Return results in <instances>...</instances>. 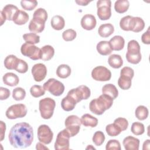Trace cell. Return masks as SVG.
Returning a JSON list of instances; mask_svg holds the SVG:
<instances>
[{
  "label": "cell",
  "instance_id": "cell-54",
  "mask_svg": "<svg viewBox=\"0 0 150 150\" xmlns=\"http://www.w3.org/2000/svg\"><path fill=\"white\" fill-rule=\"evenodd\" d=\"M149 142H150L149 139H146V140H145V141H144V142L143 144V147H142L143 150L149 149V145H150Z\"/></svg>",
  "mask_w": 150,
  "mask_h": 150
},
{
  "label": "cell",
  "instance_id": "cell-52",
  "mask_svg": "<svg viewBox=\"0 0 150 150\" xmlns=\"http://www.w3.org/2000/svg\"><path fill=\"white\" fill-rule=\"evenodd\" d=\"M76 3H77L79 5L81 6H86L88 4H89L91 1H84V0H80V1H76Z\"/></svg>",
  "mask_w": 150,
  "mask_h": 150
},
{
  "label": "cell",
  "instance_id": "cell-4",
  "mask_svg": "<svg viewBox=\"0 0 150 150\" xmlns=\"http://www.w3.org/2000/svg\"><path fill=\"white\" fill-rule=\"evenodd\" d=\"M55 106L56 102L53 99L50 97L41 99L39 102V109L42 118L50 119L53 115Z\"/></svg>",
  "mask_w": 150,
  "mask_h": 150
},
{
  "label": "cell",
  "instance_id": "cell-30",
  "mask_svg": "<svg viewBox=\"0 0 150 150\" xmlns=\"http://www.w3.org/2000/svg\"><path fill=\"white\" fill-rule=\"evenodd\" d=\"M50 24L53 29L60 30L64 28L65 26V21L62 16L60 15H55L51 19Z\"/></svg>",
  "mask_w": 150,
  "mask_h": 150
},
{
  "label": "cell",
  "instance_id": "cell-2",
  "mask_svg": "<svg viewBox=\"0 0 150 150\" xmlns=\"http://www.w3.org/2000/svg\"><path fill=\"white\" fill-rule=\"evenodd\" d=\"M113 104V99L105 94H103L98 98L92 100L89 104V109L93 113L100 115L107 110L110 108Z\"/></svg>",
  "mask_w": 150,
  "mask_h": 150
},
{
  "label": "cell",
  "instance_id": "cell-50",
  "mask_svg": "<svg viewBox=\"0 0 150 150\" xmlns=\"http://www.w3.org/2000/svg\"><path fill=\"white\" fill-rule=\"evenodd\" d=\"M141 40L144 44L149 45L150 44V32L149 27H148L147 30L142 35Z\"/></svg>",
  "mask_w": 150,
  "mask_h": 150
},
{
  "label": "cell",
  "instance_id": "cell-11",
  "mask_svg": "<svg viewBox=\"0 0 150 150\" xmlns=\"http://www.w3.org/2000/svg\"><path fill=\"white\" fill-rule=\"evenodd\" d=\"M21 52L24 56L33 60L40 59V49L35 45L28 43H23L21 47Z\"/></svg>",
  "mask_w": 150,
  "mask_h": 150
},
{
  "label": "cell",
  "instance_id": "cell-15",
  "mask_svg": "<svg viewBox=\"0 0 150 150\" xmlns=\"http://www.w3.org/2000/svg\"><path fill=\"white\" fill-rule=\"evenodd\" d=\"M35 81H42L46 76L47 68L44 64L37 63L33 66L31 70Z\"/></svg>",
  "mask_w": 150,
  "mask_h": 150
},
{
  "label": "cell",
  "instance_id": "cell-39",
  "mask_svg": "<svg viewBox=\"0 0 150 150\" xmlns=\"http://www.w3.org/2000/svg\"><path fill=\"white\" fill-rule=\"evenodd\" d=\"M131 131L135 135H141L145 132L144 125L139 122H134L132 124Z\"/></svg>",
  "mask_w": 150,
  "mask_h": 150
},
{
  "label": "cell",
  "instance_id": "cell-36",
  "mask_svg": "<svg viewBox=\"0 0 150 150\" xmlns=\"http://www.w3.org/2000/svg\"><path fill=\"white\" fill-rule=\"evenodd\" d=\"M18 59V58L13 54L8 55L4 60L5 67L8 70H14Z\"/></svg>",
  "mask_w": 150,
  "mask_h": 150
},
{
  "label": "cell",
  "instance_id": "cell-28",
  "mask_svg": "<svg viewBox=\"0 0 150 150\" xmlns=\"http://www.w3.org/2000/svg\"><path fill=\"white\" fill-rule=\"evenodd\" d=\"M102 93L104 94L111 97L113 100L115 99L118 96V91L117 87L111 83L105 84L103 87Z\"/></svg>",
  "mask_w": 150,
  "mask_h": 150
},
{
  "label": "cell",
  "instance_id": "cell-17",
  "mask_svg": "<svg viewBox=\"0 0 150 150\" xmlns=\"http://www.w3.org/2000/svg\"><path fill=\"white\" fill-rule=\"evenodd\" d=\"M139 142V139L129 135L123 139L122 144L126 150H138Z\"/></svg>",
  "mask_w": 150,
  "mask_h": 150
},
{
  "label": "cell",
  "instance_id": "cell-26",
  "mask_svg": "<svg viewBox=\"0 0 150 150\" xmlns=\"http://www.w3.org/2000/svg\"><path fill=\"white\" fill-rule=\"evenodd\" d=\"M76 104L77 103L75 100L67 94L61 101V107L63 110L66 111H70L74 108Z\"/></svg>",
  "mask_w": 150,
  "mask_h": 150
},
{
  "label": "cell",
  "instance_id": "cell-42",
  "mask_svg": "<svg viewBox=\"0 0 150 150\" xmlns=\"http://www.w3.org/2000/svg\"><path fill=\"white\" fill-rule=\"evenodd\" d=\"M26 96V91L22 87H16L13 90L12 97L16 101L23 100Z\"/></svg>",
  "mask_w": 150,
  "mask_h": 150
},
{
  "label": "cell",
  "instance_id": "cell-6",
  "mask_svg": "<svg viewBox=\"0 0 150 150\" xmlns=\"http://www.w3.org/2000/svg\"><path fill=\"white\" fill-rule=\"evenodd\" d=\"M45 91H48L54 96H61L64 91V86L60 81L50 78L46 81L43 86Z\"/></svg>",
  "mask_w": 150,
  "mask_h": 150
},
{
  "label": "cell",
  "instance_id": "cell-27",
  "mask_svg": "<svg viewBox=\"0 0 150 150\" xmlns=\"http://www.w3.org/2000/svg\"><path fill=\"white\" fill-rule=\"evenodd\" d=\"M54 54V49L50 45H45L40 49V59L44 61L50 60Z\"/></svg>",
  "mask_w": 150,
  "mask_h": 150
},
{
  "label": "cell",
  "instance_id": "cell-34",
  "mask_svg": "<svg viewBox=\"0 0 150 150\" xmlns=\"http://www.w3.org/2000/svg\"><path fill=\"white\" fill-rule=\"evenodd\" d=\"M149 114L148 108L144 105H139L136 108L135 115L137 119L142 121L147 118Z\"/></svg>",
  "mask_w": 150,
  "mask_h": 150
},
{
  "label": "cell",
  "instance_id": "cell-8",
  "mask_svg": "<svg viewBox=\"0 0 150 150\" xmlns=\"http://www.w3.org/2000/svg\"><path fill=\"white\" fill-rule=\"evenodd\" d=\"M28 112L26 105L23 104H16L12 105L6 110V117L10 120L23 118L26 115Z\"/></svg>",
  "mask_w": 150,
  "mask_h": 150
},
{
  "label": "cell",
  "instance_id": "cell-16",
  "mask_svg": "<svg viewBox=\"0 0 150 150\" xmlns=\"http://www.w3.org/2000/svg\"><path fill=\"white\" fill-rule=\"evenodd\" d=\"M80 23L84 29L91 30L96 27L97 21L94 15L91 14H86L82 17Z\"/></svg>",
  "mask_w": 150,
  "mask_h": 150
},
{
  "label": "cell",
  "instance_id": "cell-40",
  "mask_svg": "<svg viewBox=\"0 0 150 150\" xmlns=\"http://www.w3.org/2000/svg\"><path fill=\"white\" fill-rule=\"evenodd\" d=\"M30 93L35 98H38L45 94L43 87L40 85H33L30 88Z\"/></svg>",
  "mask_w": 150,
  "mask_h": 150
},
{
  "label": "cell",
  "instance_id": "cell-5",
  "mask_svg": "<svg viewBox=\"0 0 150 150\" xmlns=\"http://www.w3.org/2000/svg\"><path fill=\"white\" fill-rule=\"evenodd\" d=\"M134 76V71L131 67H124L121 70L120 76L118 80V86L122 90H128L131 87V80Z\"/></svg>",
  "mask_w": 150,
  "mask_h": 150
},
{
  "label": "cell",
  "instance_id": "cell-24",
  "mask_svg": "<svg viewBox=\"0 0 150 150\" xmlns=\"http://www.w3.org/2000/svg\"><path fill=\"white\" fill-rule=\"evenodd\" d=\"M28 20L29 15L24 11L19 9L14 15L12 21L16 25H22L27 23Z\"/></svg>",
  "mask_w": 150,
  "mask_h": 150
},
{
  "label": "cell",
  "instance_id": "cell-47",
  "mask_svg": "<svg viewBox=\"0 0 150 150\" xmlns=\"http://www.w3.org/2000/svg\"><path fill=\"white\" fill-rule=\"evenodd\" d=\"M106 150H121V145L120 142L117 139L109 140L106 145Z\"/></svg>",
  "mask_w": 150,
  "mask_h": 150
},
{
  "label": "cell",
  "instance_id": "cell-48",
  "mask_svg": "<svg viewBox=\"0 0 150 150\" xmlns=\"http://www.w3.org/2000/svg\"><path fill=\"white\" fill-rule=\"evenodd\" d=\"M114 123L117 125L122 130V131H125L128 127V121L125 118L118 117L114 121Z\"/></svg>",
  "mask_w": 150,
  "mask_h": 150
},
{
  "label": "cell",
  "instance_id": "cell-21",
  "mask_svg": "<svg viewBox=\"0 0 150 150\" xmlns=\"http://www.w3.org/2000/svg\"><path fill=\"white\" fill-rule=\"evenodd\" d=\"M120 26L125 31H132L134 27V16L127 15L122 18L120 21Z\"/></svg>",
  "mask_w": 150,
  "mask_h": 150
},
{
  "label": "cell",
  "instance_id": "cell-45",
  "mask_svg": "<svg viewBox=\"0 0 150 150\" xmlns=\"http://www.w3.org/2000/svg\"><path fill=\"white\" fill-rule=\"evenodd\" d=\"M38 5V2L35 0L26 1L22 0L21 1V5L22 8L26 11H32Z\"/></svg>",
  "mask_w": 150,
  "mask_h": 150
},
{
  "label": "cell",
  "instance_id": "cell-3",
  "mask_svg": "<svg viewBox=\"0 0 150 150\" xmlns=\"http://www.w3.org/2000/svg\"><path fill=\"white\" fill-rule=\"evenodd\" d=\"M127 60L134 64L139 63L142 59L140 52V46L135 40H131L128 43L127 52L126 53Z\"/></svg>",
  "mask_w": 150,
  "mask_h": 150
},
{
  "label": "cell",
  "instance_id": "cell-37",
  "mask_svg": "<svg viewBox=\"0 0 150 150\" xmlns=\"http://www.w3.org/2000/svg\"><path fill=\"white\" fill-rule=\"evenodd\" d=\"M48 18L47 11L42 8L37 9L33 13V18L45 22Z\"/></svg>",
  "mask_w": 150,
  "mask_h": 150
},
{
  "label": "cell",
  "instance_id": "cell-13",
  "mask_svg": "<svg viewBox=\"0 0 150 150\" xmlns=\"http://www.w3.org/2000/svg\"><path fill=\"white\" fill-rule=\"evenodd\" d=\"M92 78L100 81H108L111 78V72L107 67L98 66L94 68L91 71Z\"/></svg>",
  "mask_w": 150,
  "mask_h": 150
},
{
  "label": "cell",
  "instance_id": "cell-46",
  "mask_svg": "<svg viewBox=\"0 0 150 150\" xmlns=\"http://www.w3.org/2000/svg\"><path fill=\"white\" fill-rule=\"evenodd\" d=\"M76 32L72 29H67L62 33V38L66 42L73 40L76 38Z\"/></svg>",
  "mask_w": 150,
  "mask_h": 150
},
{
  "label": "cell",
  "instance_id": "cell-44",
  "mask_svg": "<svg viewBox=\"0 0 150 150\" xmlns=\"http://www.w3.org/2000/svg\"><path fill=\"white\" fill-rule=\"evenodd\" d=\"M105 135L101 131H96L93 136V142L96 146L101 145L105 141Z\"/></svg>",
  "mask_w": 150,
  "mask_h": 150
},
{
  "label": "cell",
  "instance_id": "cell-43",
  "mask_svg": "<svg viewBox=\"0 0 150 150\" xmlns=\"http://www.w3.org/2000/svg\"><path fill=\"white\" fill-rule=\"evenodd\" d=\"M14 70L19 73H25L28 70V65L23 60L18 59L15 64Z\"/></svg>",
  "mask_w": 150,
  "mask_h": 150
},
{
  "label": "cell",
  "instance_id": "cell-25",
  "mask_svg": "<svg viewBox=\"0 0 150 150\" xmlns=\"http://www.w3.org/2000/svg\"><path fill=\"white\" fill-rule=\"evenodd\" d=\"M114 32V26L111 23H104L101 25L98 29L99 35L102 38H108Z\"/></svg>",
  "mask_w": 150,
  "mask_h": 150
},
{
  "label": "cell",
  "instance_id": "cell-29",
  "mask_svg": "<svg viewBox=\"0 0 150 150\" xmlns=\"http://www.w3.org/2000/svg\"><path fill=\"white\" fill-rule=\"evenodd\" d=\"M81 124L85 127H90L94 128L98 124V120L89 114H85L81 118Z\"/></svg>",
  "mask_w": 150,
  "mask_h": 150
},
{
  "label": "cell",
  "instance_id": "cell-31",
  "mask_svg": "<svg viewBox=\"0 0 150 150\" xmlns=\"http://www.w3.org/2000/svg\"><path fill=\"white\" fill-rule=\"evenodd\" d=\"M108 64L114 69L120 68L123 64V60L120 55L113 54L109 56L108 59Z\"/></svg>",
  "mask_w": 150,
  "mask_h": 150
},
{
  "label": "cell",
  "instance_id": "cell-19",
  "mask_svg": "<svg viewBox=\"0 0 150 150\" xmlns=\"http://www.w3.org/2000/svg\"><path fill=\"white\" fill-rule=\"evenodd\" d=\"M97 52L103 56H107L111 53L112 49L108 41L102 40L99 42L96 46Z\"/></svg>",
  "mask_w": 150,
  "mask_h": 150
},
{
  "label": "cell",
  "instance_id": "cell-22",
  "mask_svg": "<svg viewBox=\"0 0 150 150\" xmlns=\"http://www.w3.org/2000/svg\"><path fill=\"white\" fill-rule=\"evenodd\" d=\"M113 50L120 51L121 50L125 45L124 39L120 35H116L112 37L109 41Z\"/></svg>",
  "mask_w": 150,
  "mask_h": 150
},
{
  "label": "cell",
  "instance_id": "cell-20",
  "mask_svg": "<svg viewBox=\"0 0 150 150\" xmlns=\"http://www.w3.org/2000/svg\"><path fill=\"white\" fill-rule=\"evenodd\" d=\"M45 22L32 18L29 24V30L34 33H41L45 29Z\"/></svg>",
  "mask_w": 150,
  "mask_h": 150
},
{
  "label": "cell",
  "instance_id": "cell-10",
  "mask_svg": "<svg viewBox=\"0 0 150 150\" xmlns=\"http://www.w3.org/2000/svg\"><path fill=\"white\" fill-rule=\"evenodd\" d=\"M67 95L73 97L76 103H78L82 100L88 99L90 97L91 91L87 86L81 85L76 88H72L69 90Z\"/></svg>",
  "mask_w": 150,
  "mask_h": 150
},
{
  "label": "cell",
  "instance_id": "cell-41",
  "mask_svg": "<svg viewBox=\"0 0 150 150\" xmlns=\"http://www.w3.org/2000/svg\"><path fill=\"white\" fill-rule=\"evenodd\" d=\"M134 27L132 32L138 33L142 31L145 28V22L140 17H134Z\"/></svg>",
  "mask_w": 150,
  "mask_h": 150
},
{
  "label": "cell",
  "instance_id": "cell-38",
  "mask_svg": "<svg viewBox=\"0 0 150 150\" xmlns=\"http://www.w3.org/2000/svg\"><path fill=\"white\" fill-rule=\"evenodd\" d=\"M23 39L24 40L28 43L36 44L40 42V36L36 33H29L23 35Z\"/></svg>",
  "mask_w": 150,
  "mask_h": 150
},
{
  "label": "cell",
  "instance_id": "cell-14",
  "mask_svg": "<svg viewBox=\"0 0 150 150\" xmlns=\"http://www.w3.org/2000/svg\"><path fill=\"white\" fill-rule=\"evenodd\" d=\"M37 134L39 141L44 144H49L53 138L52 129L46 124L40 125L38 127Z\"/></svg>",
  "mask_w": 150,
  "mask_h": 150
},
{
  "label": "cell",
  "instance_id": "cell-23",
  "mask_svg": "<svg viewBox=\"0 0 150 150\" xmlns=\"http://www.w3.org/2000/svg\"><path fill=\"white\" fill-rule=\"evenodd\" d=\"M2 80L5 84L11 87L18 85L19 82L18 76L16 74L11 72L5 73L2 77Z\"/></svg>",
  "mask_w": 150,
  "mask_h": 150
},
{
  "label": "cell",
  "instance_id": "cell-18",
  "mask_svg": "<svg viewBox=\"0 0 150 150\" xmlns=\"http://www.w3.org/2000/svg\"><path fill=\"white\" fill-rule=\"evenodd\" d=\"M18 10L19 9L16 6L12 4H8L3 8L2 11H1L0 14L2 15L6 20L12 21L14 15Z\"/></svg>",
  "mask_w": 150,
  "mask_h": 150
},
{
  "label": "cell",
  "instance_id": "cell-12",
  "mask_svg": "<svg viewBox=\"0 0 150 150\" xmlns=\"http://www.w3.org/2000/svg\"><path fill=\"white\" fill-rule=\"evenodd\" d=\"M70 135L65 129L60 131L56 137L54 142V149L56 150H67L69 149Z\"/></svg>",
  "mask_w": 150,
  "mask_h": 150
},
{
  "label": "cell",
  "instance_id": "cell-9",
  "mask_svg": "<svg viewBox=\"0 0 150 150\" xmlns=\"http://www.w3.org/2000/svg\"><path fill=\"white\" fill-rule=\"evenodd\" d=\"M111 1L110 0H99L97 2V14L101 21L108 20L111 16Z\"/></svg>",
  "mask_w": 150,
  "mask_h": 150
},
{
  "label": "cell",
  "instance_id": "cell-7",
  "mask_svg": "<svg viewBox=\"0 0 150 150\" xmlns=\"http://www.w3.org/2000/svg\"><path fill=\"white\" fill-rule=\"evenodd\" d=\"M81 124V119L75 115L68 116L64 121L66 129L69 133L70 137L76 135L79 132Z\"/></svg>",
  "mask_w": 150,
  "mask_h": 150
},
{
  "label": "cell",
  "instance_id": "cell-49",
  "mask_svg": "<svg viewBox=\"0 0 150 150\" xmlns=\"http://www.w3.org/2000/svg\"><path fill=\"white\" fill-rule=\"evenodd\" d=\"M10 90L7 88L3 87H0V100H4L10 96Z\"/></svg>",
  "mask_w": 150,
  "mask_h": 150
},
{
  "label": "cell",
  "instance_id": "cell-32",
  "mask_svg": "<svg viewBox=\"0 0 150 150\" xmlns=\"http://www.w3.org/2000/svg\"><path fill=\"white\" fill-rule=\"evenodd\" d=\"M71 70L70 67L65 64L59 65L56 69L57 76L61 79L67 78L71 74Z\"/></svg>",
  "mask_w": 150,
  "mask_h": 150
},
{
  "label": "cell",
  "instance_id": "cell-53",
  "mask_svg": "<svg viewBox=\"0 0 150 150\" xmlns=\"http://www.w3.org/2000/svg\"><path fill=\"white\" fill-rule=\"evenodd\" d=\"M36 149H40V150H43V149H49V148L46 146H45L43 144H42V142H38L36 145Z\"/></svg>",
  "mask_w": 150,
  "mask_h": 150
},
{
  "label": "cell",
  "instance_id": "cell-1",
  "mask_svg": "<svg viewBox=\"0 0 150 150\" xmlns=\"http://www.w3.org/2000/svg\"><path fill=\"white\" fill-rule=\"evenodd\" d=\"M8 139L11 145L16 148H26L31 145L33 140V131L27 122L15 124L9 133Z\"/></svg>",
  "mask_w": 150,
  "mask_h": 150
},
{
  "label": "cell",
  "instance_id": "cell-51",
  "mask_svg": "<svg viewBox=\"0 0 150 150\" xmlns=\"http://www.w3.org/2000/svg\"><path fill=\"white\" fill-rule=\"evenodd\" d=\"M0 125H1V141H2L4 138V136H5V132L6 131V124L5 123H4L2 121H0Z\"/></svg>",
  "mask_w": 150,
  "mask_h": 150
},
{
  "label": "cell",
  "instance_id": "cell-55",
  "mask_svg": "<svg viewBox=\"0 0 150 150\" xmlns=\"http://www.w3.org/2000/svg\"><path fill=\"white\" fill-rule=\"evenodd\" d=\"M90 148H91V149H96V148H94L93 146H92V145H88V146L86 148V149H90Z\"/></svg>",
  "mask_w": 150,
  "mask_h": 150
},
{
  "label": "cell",
  "instance_id": "cell-33",
  "mask_svg": "<svg viewBox=\"0 0 150 150\" xmlns=\"http://www.w3.org/2000/svg\"><path fill=\"white\" fill-rule=\"evenodd\" d=\"M129 6V2L128 0H118L114 4V9L119 13H123L127 12Z\"/></svg>",
  "mask_w": 150,
  "mask_h": 150
},
{
  "label": "cell",
  "instance_id": "cell-35",
  "mask_svg": "<svg viewBox=\"0 0 150 150\" xmlns=\"http://www.w3.org/2000/svg\"><path fill=\"white\" fill-rule=\"evenodd\" d=\"M105 131L107 134L110 137H116L122 132L121 128L114 122L107 125L105 127Z\"/></svg>",
  "mask_w": 150,
  "mask_h": 150
}]
</instances>
